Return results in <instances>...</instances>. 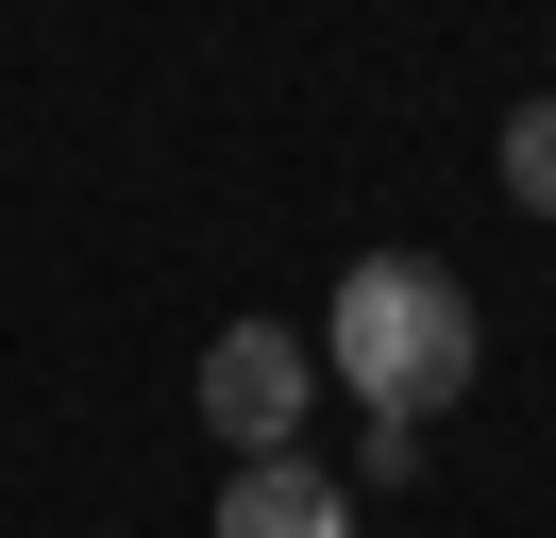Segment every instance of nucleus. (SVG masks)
<instances>
[{"mask_svg":"<svg viewBox=\"0 0 556 538\" xmlns=\"http://www.w3.org/2000/svg\"><path fill=\"white\" fill-rule=\"evenodd\" d=\"M304 404H320V336H287V320L203 336V421H219V454H304Z\"/></svg>","mask_w":556,"mask_h":538,"instance_id":"f03ea898","label":"nucleus"},{"mask_svg":"<svg viewBox=\"0 0 556 538\" xmlns=\"http://www.w3.org/2000/svg\"><path fill=\"white\" fill-rule=\"evenodd\" d=\"M506 202H522V219H556V85L506 101Z\"/></svg>","mask_w":556,"mask_h":538,"instance_id":"20e7f679","label":"nucleus"},{"mask_svg":"<svg viewBox=\"0 0 556 538\" xmlns=\"http://www.w3.org/2000/svg\"><path fill=\"white\" fill-rule=\"evenodd\" d=\"M203 538H354V471H320V454H237Z\"/></svg>","mask_w":556,"mask_h":538,"instance_id":"7ed1b4c3","label":"nucleus"},{"mask_svg":"<svg viewBox=\"0 0 556 538\" xmlns=\"http://www.w3.org/2000/svg\"><path fill=\"white\" fill-rule=\"evenodd\" d=\"M472 354H489V320H472V286H455L439 253H354L338 303H320V370H338L371 421H439V404L472 387Z\"/></svg>","mask_w":556,"mask_h":538,"instance_id":"f257e3e1","label":"nucleus"}]
</instances>
